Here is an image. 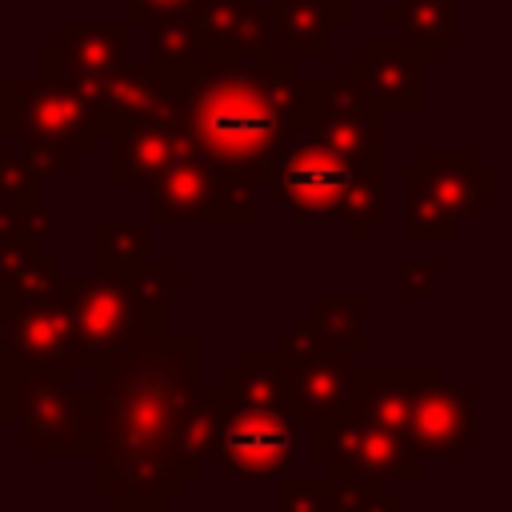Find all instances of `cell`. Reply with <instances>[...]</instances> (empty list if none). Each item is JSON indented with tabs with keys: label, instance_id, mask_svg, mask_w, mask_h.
Wrapping results in <instances>:
<instances>
[{
	"label": "cell",
	"instance_id": "74e56055",
	"mask_svg": "<svg viewBox=\"0 0 512 512\" xmlns=\"http://www.w3.org/2000/svg\"><path fill=\"white\" fill-rule=\"evenodd\" d=\"M8 376H12V360H8V352H4V340H0V392H4Z\"/></svg>",
	"mask_w": 512,
	"mask_h": 512
},
{
	"label": "cell",
	"instance_id": "52a82bcc",
	"mask_svg": "<svg viewBox=\"0 0 512 512\" xmlns=\"http://www.w3.org/2000/svg\"><path fill=\"white\" fill-rule=\"evenodd\" d=\"M4 132L56 140L72 152H88L96 144V120L88 100L76 88L40 72L4 80Z\"/></svg>",
	"mask_w": 512,
	"mask_h": 512
},
{
	"label": "cell",
	"instance_id": "5b68a950",
	"mask_svg": "<svg viewBox=\"0 0 512 512\" xmlns=\"http://www.w3.org/2000/svg\"><path fill=\"white\" fill-rule=\"evenodd\" d=\"M308 456L324 464L328 480H388V476L412 480L420 476L424 464V456L412 448L408 436L352 420L344 412L308 424Z\"/></svg>",
	"mask_w": 512,
	"mask_h": 512
},
{
	"label": "cell",
	"instance_id": "8fae6325",
	"mask_svg": "<svg viewBox=\"0 0 512 512\" xmlns=\"http://www.w3.org/2000/svg\"><path fill=\"white\" fill-rule=\"evenodd\" d=\"M344 76L360 84L384 116H416L424 108V56L408 40H368Z\"/></svg>",
	"mask_w": 512,
	"mask_h": 512
},
{
	"label": "cell",
	"instance_id": "8d00e7d4",
	"mask_svg": "<svg viewBox=\"0 0 512 512\" xmlns=\"http://www.w3.org/2000/svg\"><path fill=\"white\" fill-rule=\"evenodd\" d=\"M196 0H128V20H160V16H184Z\"/></svg>",
	"mask_w": 512,
	"mask_h": 512
},
{
	"label": "cell",
	"instance_id": "44dd1931",
	"mask_svg": "<svg viewBox=\"0 0 512 512\" xmlns=\"http://www.w3.org/2000/svg\"><path fill=\"white\" fill-rule=\"evenodd\" d=\"M276 24V48H288V60H324L332 56V28L348 20L344 0H268Z\"/></svg>",
	"mask_w": 512,
	"mask_h": 512
},
{
	"label": "cell",
	"instance_id": "7402d4cb",
	"mask_svg": "<svg viewBox=\"0 0 512 512\" xmlns=\"http://www.w3.org/2000/svg\"><path fill=\"white\" fill-rule=\"evenodd\" d=\"M384 20L404 32L424 60H436L444 44L456 40L460 28V0H392L384 4Z\"/></svg>",
	"mask_w": 512,
	"mask_h": 512
},
{
	"label": "cell",
	"instance_id": "603a6c76",
	"mask_svg": "<svg viewBox=\"0 0 512 512\" xmlns=\"http://www.w3.org/2000/svg\"><path fill=\"white\" fill-rule=\"evenodd\" d=\"M400 236L408 244L432 240V244H452L460 236V220L444 212V204L424 188L416 168L400 172Z\"/></svg>",
	"mask_w": 512,
	"mask_h": 512
},
{
	"label": "cell",
	"instance_id": "484cf974",
	"mask_svg": "<svg viewBox=\"0 0 512 512\" xmlns=\"http://www.w3.org/2000/svg\"><path fill=\"white\" fill-rule=\"evenodd\" d=\"M220 416H224L220 388L216 384H200L196 396L184 408V420H180V456H184L188 480H200L204 476V468L212 460V448H216Z\"/></svg>",
	"mask_w": 512,
	"mask_h": 512
},
{
	"label": "cell",
	"instance_id": "83f0119b",
	"mask_svg": "<svg viewBox=\"0 0 512 512\" xmlns=\"http://www.w3.org/2000/svg\"><path fill=\"white\" fill-rule=\"evenodd\" d=\"M64 284V272L52 256H32L24 260L16 272H8L0 280V304H40V300H56Z\"/></svg>",
	"mask_w": 512,
	"mask_h": 512
},
{
	"label": "cell",
	"instance_id": "30bf717a",
	"mask_svg": "<svg viewBox=\"0 0 512 512\" xmlns=\"http://www.w3.org/2000/svg\"><path fill=\"white\" fill-rule=\"evenodd\" d=\"M0 340L12 368L44 372V368H76L80 372V340L64 300L40 304H0Z\"/></svg>",
	"mask_w": 512,
	"mask_h": 512
},
{
	"label": "cell",
	"instance_id": "60d3db41",
	"mask_svg": "<svg viewBox=\"0 0 512 512\" xmlns=\"http://www.w3.org/2000/svg\"><path fill=\"white\" fill-rule=\"evenodd\" d=\"M0 68H4V28H0Z\"/></svg>",
	"mask_w": 512,
	"mask_h": 512
},
{
	"label": "cell",
	"instance_id": "277c9868",
	"mask_svg": "<svg viewBox=\"0 0 512 512\" xmlns=\"http://www.w3.org/2000/svg\"><path fill=\"white\" fill-rule=\"evenodd\" d=\"M0 420L20 428V440L40 460H92L104 440L100 388L96 380L80 384L76 368H12L0 392Z\"/></svg>",
	"mask_w": 512,
	"mask_h": 512
},
{
	"label": "cell",
	"instance_id": "f1b7e54d",
	"mask_svg": "<svg viewBox=\"0 0 512 512\" xmlns=\"http://www.w3.org/2000/svg\"><path fill=\"white\" fill-rule=\"evenodd\" d=\"M148 48H152V60L160 64H188L196 56H204V36L196 32L192 16H160V20H148Z\"/></svg>",
	"mask_w": 512,
	"mask_h": 512
},
{
	"label": "cell",
	"instance_id": "9c48e42d",
	"mask_svg": "<svg viewBox=\"0 0 512 512\" xmlns=\"http://www.w3.org/2000/svg\"><path fill=\"white\" fill-rule=\"evenodd\" d=\"M296 452V420L276 408H224L216 428V464L224 476L288 472Z\"/></svg>",
	"mask_w": 512,
	"mask_h": 512
},
{
	"label": "cell",
	"instance_id": "ba28073f",
	"mask_svg": "<svg viewBox=\"0 0 512 512\" xmlns=\"http://www.w3.org/2000/svg\"><path fill=\"white\" fill-rule=\"evenodd\" d=\"M128 24L132 20H60L56 36L36 48V72L76 88L92 108L100 76L128 56Z\"/></svg>",
	"mask_w": 512,
	"mask_h": 512
},
{
	"label": "cell",
	"instance_id": "8992f818",
	"mask_svg": "<svg viewBox=\"0 0 512 512\" xmlns=\"http://www.w3.org/2000/svg\"><path fill=\"white\" fill-rule=\"evenodd\" d=\"M356 168H360L356 160L336 156L308 132H288V140L272 156L268 188L276 192V204L300 224L336 220V208H340Z\"/></svg>",
	"mask_w": 512,
	"mask_h": 512
},
{
	"label": "cell",
	"instance_id": "ffe728a7",
	"mask_svg": "<svg viewBox=\"0 0 512 512\" xmlns=\"http://www.w3.org/2000/svg\"><path fill=\"white\" fill-rule=\"evenodd\" d=\"M224 408H276L288 412V356L276 348H244L216 380Z\"/></svg>",
	"mask_w": 512,
	"mask_h": 512
},
{
	"label": "cell",
	"instance_id": "d6986e66",
	"mask_svg": "<svg viewBox=\"0 0 512 512\" xmlns=\"http://www.w3.org/2000/svg\"><path fill=\"white\" fill-rule=\"evenodd\" d=\"M348 372H352V352L288 360V416L300 424H316L340 412L348 392Z\"/></svg>",
	"mask_w": 512,
	"mask_h": 512
},
{
	"label": "cell",
	"instance_id": "ac0fdd59",
	"mask_svg": "<svg viewBox=\"0 0 512 512\" xmlns=\"http://www.w3.org/2000/svg\"><path fill=\"white\" fill-rule=\"evenodd\" d=\"M108 136H112V152H108V180H112V188L148 184L184 148V140L176 136V128L164 124V120L120 124Z\"/></svg>",
	"mask_w": 512,
	"mask_h": 512
},
{
	"label": "cell",
	"instance_id": "e0dca14e",
	"mask_svg": "<svg viewBox=\"0 0 512 512\" xmlns=\"http://www.w3.org/2000/svg\"><path fill=\"white\" fill-rule=\"evenodd\" d=\"M160 84H164V72L152 56L148 60H128L124 56L112 72L100 76V84L92 92L96 132H112L120 124H136V120H156Z\"/></svg>",
	"mask_w": 512,
	"mask_h": 512
},
{
	"label": "cell",
	"instance_id": "7c38bea8",
	"mask_svg": "<svg viewBox=\"0 0 512 512\" xmlns=\"http://www.w3.org/2000/svg\"><path fill=\"white\" fill-rule=\"evenodd\" d=\"M224 224V184L216 168L192 152L180 148L176 160L148 180V224Z\"/></svg>",
	"mask_w": 512,
	"mask_h": 512
},
{
	"label": "cell",
	"instance_id": "d4e9b609",
	"mask_svg": "<svg viewBox=\"0 0 512 512\" xmlns=\"http://www.w3.org/2000/svg\"><path fill=\"white\" fill-rule=\"evenodd\" d=\"M384 172L388 164H360L340 208H336V224L344 228V236L352 244H364L372 224H380L388 216V188H384Z\"/></svg>",
	"mask_w": 512,
	"mask_h": 512
},
{
	"label": "cell",
	"instance_id": "6da1fadb",
	"mask_svg": "<svg viewBox=\"0 0 512 512\" xmlns=\"http://www.w3.org/2000/svg\"><path fill=\"white\" fill-rule=\"evenodd\" d=\"M104 440L92 464V492L112 512H164L188 488L180 420L204 384V336L148 328L112 352L96 372Z\"/></svg>",
	"mask_w": 512,
	"mask_h": 512
},
{
	"label": "cell",
	"instance_id": "9a60e30c",
	"mask_svg": "<svg viewBox=\"0 0 512 512\" xmlns=\"http://www.w3.org/2000/svg\"><path fill=\"white\" fill-rule=\"evenodd\" d=\"M412 168L420 172L424 188L444 204V212L460 224L496 200V172L480 164L472 148H424Z\"/></svg>",
	"mask_w": 512,
	"mask_h": 512
},
{
	"label": "cell",
	"instance_id": "f546056e",
	"mask_svg": "<svg viewBox=\"0 0 512 512\" xmlns=\"http://www.w3.org/2000/svg\"><path fill=\"white\" fill-rule=\"evenodd\" d=\"M56 212L40 200H0V236H16V240H52L56 228Z\"/></svg>",
	"mask_w": 512,
	"mask_h": 512
},
{
	"label": "cell",
	"instance_id": "e575fe53",
	"mask_svg": "<svg viewBox=\"0 0 512 512\" xmlns=\"http://www.w3.org/2000/svg\"><path fill=\"white\" fill-rule=\"evenodd\" d=\"M0 200H40V180L20 152L0 148Z\"/></svg>",
	"mask_w": 512,
	"mask_h": 512
},
{
	"label": "cell",
	"instance_id": "4fadbf2b",
	"mask_svg": "<svg viewBox=\"0 0 512 512\" xmlns=\"http://www.w3.org/2000/svg\"><path fill=\"white\" fill-rule=\"evenodd\" d=\"M476 436V388L432 380L408 408V440L420 456L452 460Z\"/></svg>",
	"mask_w": 512,
	"mask_h": 512
},
{
	"label": "cell",
	"instance_id": "f35d334b",
	"mask_svg": "<svg viewBox=\"0 0 512 512\" xmlns=\"http://www.w3.org/2000/svg\"><path fill=\"white\" fill-rule=\"evenodd\" d=\"M4 136L8 132H4V72H0V144H4Z\"/></svg>",
	"mask_w": 512,
	"mask_h": 512
},
{
	"label": "cell",
	"instance_id": "d6a6232c",
	"mask_svg": "<svg viewBox=\"0 0 512 512\" xmlns=\"http://www.w3.org/2000/svg\"><path fill=\"white\" fill-rule=\"evenodd\" d=\"M16 152L24 156V164L32 168V176H36L40 184H48V180L72 172V168H76V156H80V152H72L68 144L36 140V136H16Z\"/></svg>",
	"mask_w": 512,
	"mask_h": 512
},
{
	"label": "cell",
	"instance_id": "4316f807",
	"mask_svg": "<svg viewBox=\"0 0 512 512\" xmlns=\"http://www.w3.org/2000/svg\"><path fill=\"white\" fill-rule=\"evenodd\" d=\"M148 256V224L100 220L92 224V276H120Z\"/></svg>",
	"mask_w": 512,
	"mask_h": 512
},
{
	"label": "cell",
	"instance_id": "836d02e7",
	"mask_svg": "<svg viewBox=\"0 0 512 512\" xmlns=\"http://www.w3.org/2000/svg\"><path fill=\"white\" fill-rule=\"evenodd\" d=\"M276 352H284L288 360H304V356H324V352H336V348H328V340L316 332V324L308 320V312H296L292 320H288V328L284 332H276V344H272Z\"/></svg>",
	"mask_w": 512,
	"mask_h": 512
},
{
	"label": "cell",
	"instance_id": "3957f363",
	"mask_svg": "<svg viewBox=\"0 0 512 512\" xmlns=\"http://www.w3.org/2000/svg\"><path fill=\"white\" fill-rule=\"evenodd\" d=\"M176 296H184V276H176L160 256H144L136 268L120 276H64L60 300L76 324L80 372L92 376L128 340H136L148 328H164L168 304Z\"/></svg>",
	"mask_w": 512,
	"mask_h": 512
},
{
	"label": "cell",
	"instance_id": "d590c367",
	"mask_svg": "<svg viewBox=\"0 0 512 512\" xmlns=\"http://www.w3.org/2000/svg\"><path fill=\"white\" fill-rule=\"evenodd\" d=\"M436 280H440V260H432V256H416L400 268V292L404 296L428 300L436 292Z\"/></svg>",
	"mask_w": 512,
	"mask_h": 512
},
{
	"label": "cell",
	"instance_id": "4dcf8cb0",
	"mask_svg": "<svg viewBox=\"0 0 512 512\" xmlns=\"http://www.w3.org/2000/svg\"><path fill=\"white\" fill-rule=\"evenodd\" d=\"M332 512H404V496L384 480H332Z\"/></svg>",
	"mask_w": 512,
	"mask_h": 512
},
{
	"label": "cell",
	"instance_id": "2e32d148",
	"mask_svg": "<svg viewBox=\"0 0 512 512\" xmlns=\"http://www.w3.org/2000/svg\"><path fill=\"white\" fill-rule=\"evenodd\" d=\"M208 52L264 56L276 52V24L268 0H196L188 8Z\"/></svg>",
	"mask_w": 512,
	"mask_h": 512
},
{
	"label": "cell",
	"instance_id": "ab89813d",
	"mask_svg": "<svg viewBox=\"0 0 512 512\" xmlns=\"http://www.w3.org/2000/svg\"><path fill=\"white\" fill-rule=\"evenodd\" d=\"M100 8H128V0H96Z\"/></svg>",
	"mask_w": 512,
	"mask_h": 512
},
{
	"label": "cell",
	"instance_id": "7a4b0ae2",
	"mask_svg": "<svg viewBox=\"0 0 512 512\" xmlns=\"http://www.w3.org/2000/svg\"><path fill=\"white\" fill-rule=\"evenodd\" d=\"M160 72L156 120L172 124L184 148L200 152L216 168L224 184V224H252L272 176V156L292 132V60L280 52H204L188 64H160Z\"/></svg>",
	"mask_w": 512,
	"mask_h": 512
},
{
	"label": "cell",
	"instance_id": "1f68e13d",
	"mask_svg": "<svg viewBox=\"0 0 512 512\" xmlns=\"http://www.w3.org/2000/svg\"><path fill=\"white\" fill-rule=\"evenodd\" d=\"M276 500L280 512H332V480L328 476H288L276 472Z\"/></svg>",
	"mask_w": 512,
	"mask_h": 512
},
{
	"label": "cell",
	"instance_id": "5bb4252c",
	"mask_svg": "<svg viewBox=\"0 0 512 512\" xmlns=\"http://www.w3.org/2000/svg\"><path fill=\"white\" fill-rule=\"evenodd\" d=\"M432 380H440L436 368H352L340 412L408 436V408Z\"/></svg>",
	"mask_w": 512,
	"mask_h": 512
},
{
	"label": "cell",
	"instance_id": "cb8c5ba5",
	"mask_svg": "<svg viewBox=\"0 0 512 512\" xmlns=\"http://www.w3.org/2000/svg\"><path fill=\"white\" fill-rule=\"evenodd\" d=\"M304 312L316 324V332L328 340V348H336V352H364L368 348V332H364L368 296L364 292H348V296L316 292Z\"/></svg>",
	"mask_w": 512,
	"mask_h": 512
},
{
	"label": "cell",
	"instance_id": "b9f144b4",
	"mask_svg": "<svg viewBox=\"0 0 512 512\" xmlns=\"http://www.w3.org/2000/svg\"><path fill=\"white\" fill-rule=\"evenodd\" d=\"M344 4H348V8H352V4H356V0H344Z\"/></svg>",
	"mask_w": 512,
	"mask_h": 512
}]
</instances>
